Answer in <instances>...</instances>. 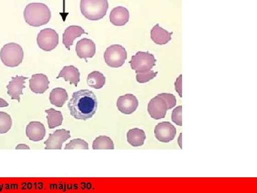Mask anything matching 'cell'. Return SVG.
Listing matches in <instances>:
<instances>
[{
    "instance_id": "1",
    "label": "cell",
    "mask_w": 257,
    "mask_h": 193,
    "mask_svg": "<svg viewBox=\"0 0 257 193\" xmlns=\"http://www.w3.org/2000/svg\"><path fill=\"white\" fill-rule=\"evenodd\" d=\"M97 98L89 89H80L72 94L68 103L70 115L74 119L86 121L95 115L97 110Z\"/></svg>"
},
{
    "instance_id": "2",
    "label": "cell",
    "mask_w": 257,
    "mask_h": 193,
    "mask_svg": "<svg viewBox=\"0 0 257 193\" xmlns=\"http://www.w3.org/2000/svg\"><path fill=\"white\" fill-rule=\"evenodd\" d=\"M52 13L50 8L43 3H30L24 11V18L27 24L38 28L47 25L50 21Z\"/></svg>"
},
{
    "instance_id": "3",
    "label": "cell",
    "mask_w": 257,
    "mask_h": 193,
    "mask_svg": "<svg viewBox=\"0 0 257 193\" xmlns=\"http://www.w3.org/2000/svg\"><path fill=\"white\" fill-rule=\"evenodd\" d=\"M109 9L107 0H81V13L91 21H97L105 17Z\"/></svg>"
},
{
    "instance_id": "4",
    "label": "cell",
    "mask_w": 257,
    "mask_h": 193,
    "mask_svg": "<svg viewBox=\"0 0 257 193\" xmlns=\"http://www.w3.org/2000/svg\"><path fill=\"white\" fill-rule=\"evenodd\" d=\"M0 59L7 67H18L24 59L23 47L15 42L6 44L0 51Z\"/></svg>"
},
{
    "instance_id": "5",
    "label": "cell",
    "mask_w": 257,
    "mask_h": 193,
    "mask_svg": "<svg viewBox=\"0 0 257 193\" xmlns=\"http://www.w3.org/2000/svg\"><path fill=\"white\" fill-rule=\"evenodd\" d=\"M157 60L155 56L149 52H138L132 57L130 64L131 68L136 73H143L151 70L156 65Z\"/></svg>"
},
{
    "instance_id": "6",
    "label": "cell",
    "mask_w": 257,
    "mask_h": 193,
    "mask_svg": "<svg viewBox=\"0 0 257 193\" xmlns=\"http://www.w3.org/2000/svg\"><path fill=\"white\" fill-rule=\"evenodd\" d=\"M104 59L109 67L118 68L125 63L127 59V52L121 45H112L104 52Z\"/></svg>"
},
{
    "instance_id": "7",
    "label": "cell",
    "mask_w": 257,
    "mask_h": 193,
    "mask_svg": "<svg viewBox=\"0 0 257 193\" xmlns=\"http://www.w3.org/2000/svg\"><path fill=\"white\" fill-rule=\"evenodd\" d=\"M37 42L42 50L50 52L59 45V35L53 29H44L37 35Z\"/></svg>"
},
{
    "instance_id": "8",
    "label": "cell",
    "mask_w": 257,
    "mask_h": 193,
    "mask_svg": "<svg viewBox=\"0 0 257 193\" xmlns=\"http://www.w3.org/2000/svg\"><path fill=\"white\" fill-rule=\"evenodd\" d=\"M177 129L170 122L159 123L155 128V137L161 143H170L175 139Z\"/></svg>"
},
{
    "instance_id": "9",
    "label": "cell",
    "mask_w": 257,
    "mask_h": 193,
    "mask_svg": "<svg viewBox=\"0 0 257 193\" xmlns=\"http://www.w3.org/2000/svg\"><path fill=\"white\" fill-rule=\"evenodd\" d=\"M147 111L150 117L153 119H163L165 118L167 111H168V106L163 98L157 95L150 101Z\"/></svg>"
},
{
    "instance_id": "10",
    "label": "cell",
    "mask_w": 257,
    "mask_h": 193,
    "mask_svg": "<svg viewBox=\"0 0 257 193\" xmlns=\"http://www.w3.org/2000/svg\"><path fill=\"white\" fill-rule=\"evenodd\" d=\"M71 138L69 130L61 129L56 130L52 134H50L49 138L45 142L46 150H61L62 144Z\"/></svg>"
},
{
    "instance_id": "11",
    "label": "cell",
    "mask_w": 257,
    "mask_h": 193,
    "mask_svg": "<svg viewBox=\"0 0 257 193\" xmlns=\"http://www.w3.org/2000/svg\"><path fill=\"white\" fill-rule=\"evenodd\" d=\"M116 106L123 114L131 115L138 109L139 101L134 94H126L118 98Z\"/></svg>"
},
{
    "instance_id": "12",
    "label": "cell",
    "mask_w": 257,
    "mask_h": 193,
    "mask_svg": "<svg viewBox=\"0 0 257 193\" xmlns=\"http://www.w3.org/2000/svg\"><path fill=\"white\" fill-rule=\"evenodd\" d=\"M28 79V77L23 76H16L12 77L8 85V94H9L12 100H16L18 103H20V96L23 94V89L25 88V81Z\"/></svg>"
},
{
    "instance_id": "13",
    "label": "cell",
    "mask_w": 257,
    "mask_h": 193,
    "mask_svg": "<svg viewBox=\"0 0 257 193\" xmlns=\"http://www.w3.org/2000/svg\"><path fill=\"white\" fill-rule=\"evenodd\" d=\"M76 52L80 59L87 61L88 58H92L96 53V45L92 40L83 38L77 42L76 45Z\"/></svg>"
},
{
    "instance_id": "14",
    "label": "cell",
    "mask_w": 257,
    "mask_h": 193,
    "mask_svg": "<svg viewBox=\"0 0 257 193\" xmlns=\"http://www.w3.org/2000/svg\"><path fill=\"white\" fill-rule=\"evenodd\" d=\"M48 77L46 74H35L30 79V88L34 93L43 94L49 89Z\"/></svg>"
},
{
    "instance_id": "15",
    "label": "cell",
    "mask_w": 257,
    "mask_h": 193,
    "mask_svg": "<svg viewBox=\"0 0 257 193\" xmlns=\"http://www.w3.org/2000/svg\"><path fill=\"white\" fill-rule=\"evenodd\" d=\"M27 137L33 142L43 140L46 135V129L40 122H30L26 128Z\"/></svg>"
},
{
    "instance_id": "16",
    "label": "cell",
    "mask_w": 257,
    "mask_h": 193,
    "mask_svg": "<svg viewBox=\"0 0 257 193\" xmlns=\"http://www.w3.org/2000/svg\"><path fill=\"white\" fill-rule=\"evenodd\" d=\"M83 34H85L84 29L80 26L72 25L64 30L62 35V42L64 46L68 50H70V47L73 45L74 41L76 39L82 36Z\"/></svg>"
},
{
    "instance_id": "17",
    "label": "cell",
    "mask_w": 257,
    "mask_h": 193,
    "mask_svg": "<svg viewBox=\"0 0 257 193\" xmlns=\"http://www.w3.org/2000/svg\"><path fill=\"white\" fill-rule=\"evenodd\" d=\"M109 20L114 26H124L130 20V12L124 7H116L111 10Z\"/></svg>"
},
{
    "instance_id": "18",
    "label": "cell",
    "mask_w": 257,
    "mask_h": 193,
    "mask_svg": "<svg viewBox=\"0 0 257 193\" xmlns=\"http://www.w3.org/2000/svg\"><path fill=\"white\" fill-rule=\"evenodd\" d=\"M61 77L64 78L66 82H69L71 84H74L75 87H77L80 81V72L79 69L73 65L65 66L60 71L57 79H60Z\"/></svg>"
},
{
    "instance_id": "19",
    "label": "cell",
    "mask_w": 257,
    "mask_h": 193,
    "mask_svg": "<svg viewBox=\"0 0 257 193\" xmlns=\"http://www.w3.org/2000/svg\"><path fill=\"white\" fill-rule=\"evenodd\" d=\"M173 32H169L161 28L159 24H157L151 30V39L152 41L159 45H164L170 42L172 40Z\"/></svg>"
},
{
    "instance_id": "20",
    "label": "cell",
    "mask_w": 257,
    "mask_h": 193,
    "mask_svg": "<svg viewBox=\"0 0 257 193\" xmlns=\"http://www.w3.org/2000/svg\"><path fill=\"white\" fill-rule=\"evenodd\" d=\"M127 142L132 146L140 147L144 145L146 140V135L143 130L134 128L130 130L126 134Z\"/></svg>"
},
{
    "instance_id": "21",
    "label": "cell",
    "mask_w": 257,
    "mask_h": 193,
    "mask_svg": "<svg viewBox=\"0 0 257 193\" xmlns=\"http://www.w3.org/2000/svg\"><path fill=\"white\" fill-rule=\"evenodd\" d=\"M68 100V94L63 88L57 87L52 89L50 94L51 104L57 108H62Z\"/></svg>"
},
{
    "instance_id": "22",
    "label": "cell",
    "mask_w": 257,
    "mask_h": 193,
    "mask_svg": "<svg viewBox=\"0 0 257 193\" xmlns=\"http://www.w3.org/2000/svg\"><path fill=\"white\" fill-rule=\"evenodd\" d=\"M105 82V77L99 71H93L88 75L87 83L89 87L94 89H101L104 87Z\"/></svg>"
},
{
    "instance_id": "23",
    "label": "cell",
    "mask_w": 257,
    "mask_h": 193,
    "mask_svg": "<svg viewBox=\"0 0 257 193\" xmlns=\"http://www.w3.org/2000/svg\"><path fill=\"white\" fill-rule=\"evenodd\" d=\"M47 119L48 122L49 128L54 129L62 125L63 122V115L60 111H55L53 108L46 110Z\"/></svg>"
},
{
    "instance_id": "24",
    "label": "cell",
    "mask_w": 257,
    "mask_h": 193,
    "mask_svg": "<svg viewBox=\"0 0 257 193\" xmlns=\"http://www.w3.org/2000/svg\"><path fill=\"white\" fill-rule=\"evenodd\" d=\"M94 150H113L114 149L112 140L105 135H100L94 140L92 144Z\"/></svg>"
},
{
    "instance_id": "25",
    "label": "cell",
    "mask_w": 257,
    "mask_h": 193,
    "mask_svg": "<svg viewBox=\"0 0 257 193\" xmlns=\"http://www.w3.org/2000/svg\"><path fill=\"white\" fill-rule=\"evenodd\" d=\"M13 125V120L9 114L0 112V134H5L10 131Z\"/></svg>"
},
{
    "instance_id": "26",
    "label": "cell",
    "mask_w": 257,
    "mask_h": 193,
    "mask_svg": "<svg viewBox=\"0 0 257 193\" xmlns=\"http://www.w3.org/2000/svg\"><path fill=\"white\" fill-rule=\"evenodd\" d=\"M65 150H72V149H82V150H88L89 145L85 140L82 139H74L71 140L68 144L64 147Z\"/></svg>"
},
{
    "instance_id": "27",
    "label": "cell",
    "mask_w": 257,
    "mask_h": 193,
    "mask_svg": "<svg viewBox=\"0 0 257 193\" xmlns=\"http://www.w3.org/2000/svg\"><path fill=\"white\" fill-rule=\"evenodd\" d=\"M158 72H154L153 70H150L147 72H143V73H137L136 79L139 83H146L150 82L152 79L155 78L157 75Z\"/></svg>"
},
{
    "instance_id": "28",
    "label": "cell",
    "mask_w": 257,
    "mask_h": 193,
    "mask_svg": "<svg viewBox=\"0 0 257 193\" xmlns=\"http://www.w3.org/2000/svg\"><path fill=\"white\" fill-rule=\"evenodd\" d=\"M158 96L165 100L167 106H168V110L172 109L177 105V99L174 94H170V93H161L158 94Z\"/></svg>"
},
{
    "instance_id": "29",
    "label": "cell",
    "mask_w": 257,
    "mask_h": 193,
    "mask_svg": "<svg viewBox=\"0 0 257 193\" xmlns=\"http://www.w3.org/2000/svg\"><path fill=\"white\" fill-rule=\"evenodd\" d=\"M182 106H178L174 109L172 114V120L178 126L182 125Z\"/></svg>"
},
{
    "instance_id": "30",
    "label": "cell",
    "mask_w": 257,
    "mask_h": 193,
    "mask_svg": "<svg viewBox=\"0 0 257 193\" xmlns=\"http://www.w3.org/2000/svg\"><path fill=\"white\" fill-rule=\"evenodd\" d=\"M182 74H180L179 77L176 79L175 83V90L178 92L180 98H182Z\"/></svg>"
},
{
    "instance_id": "31",
    "label": "cell",
    "mask_w": 257,
    "mask_h": 193,
    "mask_svg": "<svg viewBox=\"0 0 257 193\" xmlns=\"http://www.w3.org/2000/svg\"><path fill=\"white\" fill-rule=\"evenodd\" d=\"M16 150H29L30 149V147L28 145H25V144H20L18 146L15 147Z\"/></svg>"
},
{
    "instance_id": "32",
    "label": "cell",
    "mask_w": 257,
    "mask_h": 193,
    "mask_svg": "<svg viewBox=\"0 0 257 193\" xmlns=\"http://www.w3.org/2000/svg\"><path fill=\"white\" fill-rule=\"evenodd\" d=\"M8 106H9V103L3 100V98H0V108H6Z\"/></svg>"
},
{
    "instance_id": "33",
    "label": "cell",
    "mask_w": 257,
    "mask_h": 193,
    "mask_svg": "<svg viewBox=\"0 0 257 193\" xmlns=\"http://www.w3.org/2000/svg\"><path fill=\"white\" fill-rule=\"evenodd\" d=\"M182 134L181 133L180 135H179V147H181V148H182Z\"/></svg>"
}]
</instances>
